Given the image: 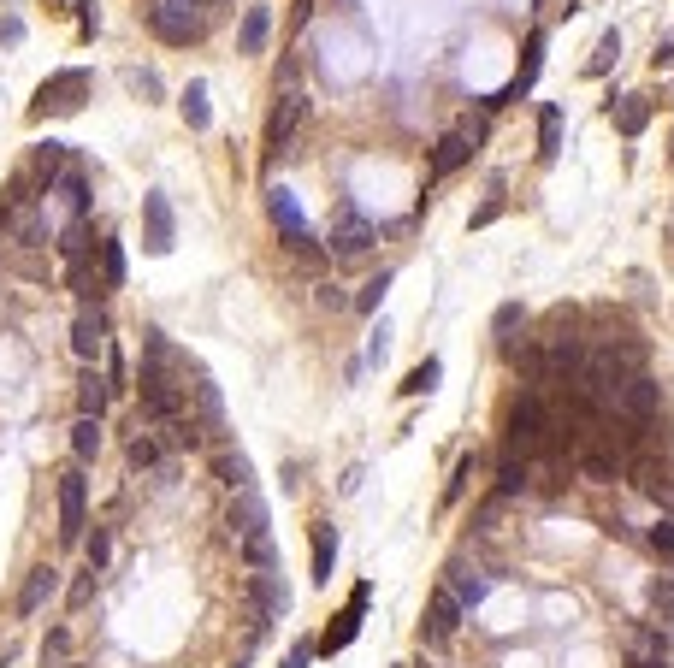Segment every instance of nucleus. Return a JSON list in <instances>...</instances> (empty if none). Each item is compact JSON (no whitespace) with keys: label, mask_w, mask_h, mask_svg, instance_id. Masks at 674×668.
<instances>
[{"label":"nucleus","mask_w":674,"mask_h":668,"mask_svg":"<svg viewBox=\"0 0 674 668\" xmlns=\"http://www.w3.org/2000/svg\"><path fill=\"white\" fill-rule=\"evenodd\" d=\"M544 444H550V408H544L539 391H527V397L509 408L503 456H521V462H533V456H544Z\"/></svg>","instance_id":"f257e3e1"},{"label":"nucleus","mask_w":674,"mask_h":668,"mask_svg":"<svg viewBox=\"0 0 674 668\" xmlns=\"http://www.w3.org/2000/svg\"><path fill=\"white\" fill-rule=\"evenodd\" d=\"M83 101H89V71H83V66L54 71V77L36 89L30 119H71V113H83Z\"/></svg>","instance_id":"f03ea898"},{"label":"nucleus","mask_w":674,"mask_h":668,"mask_svg":"<svg viewBox=\"0 0 674 668\" xmlns=\"http://www.w3.org/2000/svg\"><path fill=\"white\" fill-rule=\"evenodd\" d=\"M621 379H627V367L609 355V349H586V361H580V373H574V397H586L592 408H609L615 391H621Z\"/></svg>","instance_id":"7ed1b4c3"},{"label":"nucleus","mask_w":674,"mask_h":668,"mask_svg":"<svg viewBox=\"0 0 674 668\" xmlns=\"http://www.w3.org/2000/svg\"><path fill=\"white\" fill-rule=\"evenodd\" d=\"M657 408H663V385H657L651 373H627L621 391H615V402H609V414H621V420L639 426V432L657 420Z\"/></svg>","instance_id":"20e7f679"},{"label":"nucleus","mask_w":674,"mask_h":668,"mask_svg":"<svg viewBox=\"0 0 674 668\" xmlns=\"http://www.w3.org/2000/svg\"><path fill=\"white\" fill-rule=\"evenodd\" d=\"M302 119H308V95H302V89H278V101H272V113H267V148L272 154H290Z\"/></svg>","instance_id":"39448f33"},{"label":"nucleus","mask_w":674,"mask_h":668,"mask_svg":"<svg viewBox=\"0 0 674 668\" xmlns=\"http://www.w3.org/2000/svg\"><path fill=\"white\" fill-rule=\"evenodd\" d=\"M83 509H89V473H83V462H71L66 473H60V538L66 544H77L83 538Z\"/></svg>","instance_id":"423d86ee"},{"label":"nucleus","mask_w":674,"mask_h":668,"mask_svg":"<svg viewBox=\"0 0 674 668\" xmlns=\"http://www.w3.org/2000/svg\"><path fill=\"white\" fill-rule=\"evenodd\" d=\"M621 479H627L639 497H651L657 509H669V515H674V473H669V462H657V456H633Z\"/></svg>","instance_id":"0eeeda50"},{"label":"nucleus","mask_w":674,"mask_h":668,"mask_svg":"<svg viewBox=\"0 0 674 668\" xmlns=\"http://www.w3.org/2000/svg\"><path fill=\"white\" fill-rule=\"evenodd\" d=\"M367 603H373V586L361 580V586L349 592V609H343V615H332V627H326V639H320L314 651H326V657L349 651V645H355V633H361V609H367Z\"/></svg>","instance_id":"6e6552de"},{"label":"nucleus","mask_w":674,"mask_h":668,"mask_svg":"<svg viewBox=\"0 0 674 668\" xmlns=\"http://www.w3.org/2000/svg\"><path fill=\"white\" fill-rule=\"evenodd\" d=\"M539 71H544V30H533V36H527V48H521V71H515V77H509V89H497L485 107H509V101H521V95L539 83Z\"/></svg>","instance_id":"1a4fd4ad"},{"label":"nucleus","mask_w":674,"mask_h":668,"mask_svg":"<svg viewBox=\"0 0 674 668\" xmlns=\"http://www.w3.org/2000/svg\"><path fill=\"white\" fill-rule=\"evenodd\" d=\"M107 349V320H101V308H77V320H71V355L83 361V367H95V355Z\"/></svg>","instance_id":"9d476101"},{"label":"nucleus","mask_w":674,"mask_h":668,"mask_svg":"<svg viewBox=\"0 0 674 668\" xmlns=\"http://www.w3.org/2000/svg\"><path fill=\"white\" fill-rule=\"evenodd\" d=\"M225 527L237 538H255V533H272V515L261 503V491H231V509H225Z\"/></svg>","instance_id":"9b49d317"},{"label":"nucleus","mask_w":674,"mask_h":668,"mask_svg":"<svg viewBox=\"0 0 674 668\" xmlns=\"http://www.w3.org/2000/svg\"><path fill=\"white\" fill-rule=\"evenodd\" d=\"M473 160V131L462 125V131H450L438 148H432V172H426V184H444V178H456L462 166Z\"/></svg>","instance_id":"f8f14e48"},{"label":"nucleus","mask_w":674,"mask_h":668,"mask_svg":"<svg viewBox=\"0 0 674 668\" xmlns=\"http://www.w3.org/2000/svg\"><path fill=\"white\" fill-rule=\"evenodd\" d=\"M373 243H379V231H373L361 213H343L332 225V261H355V255H367Z\"/></svg>","instance_id":"ddd939ff"},{"label":"nucleus","mask_w":674,"mask_h":668,"mask_svg":"<svg viewBox=\"0 0 674 668\" xmlns=\"http://www.w3.org/2000/svg\"><path fill=\"white\" fill-rule=\"evenodd\" d=\"M142 219H148V255H172V237H178L172 201L160 196V190H148V196H142Z\"/></svg>","instance_id":"4468645a"},{"label":"nucleus","mask_w":674,"mask_h":668,"mask_svg":"<svg viewBox=\"0 0 674 668\" xmlns=\"http://www.w3.org/2000/svg\"><path fill=\"white\" fill-rule=\"evenodd\" d=\"M462 615H468V609L450 598V586H438V592H432V603H426V627H420V633H426L432 645H444V639L462 627Z\"/></svg>","instance_id":"2eb2a0df"},{"label":"nucleus","mask_w":674,"mask_h":668,"mask_svg":"<svg viewBox=\"0 0 674 668\" xmlns=\"http://www.w3.org/2000/svg\"><path fill=\"white\" fill-rule=\"evenodd\" d=\"M213 473H219L225 491H255V462L237 444H213Z\"/></svg>","instance_id":"dca6fc26"},{"label":"nucleus","mask_w":674,"mask_h":668,"mask_svg":"<svg viewBox=\"0 0 674 668\" xmlns=\"http://www.w3.org/2000/svg\"><path fill=\"white\" fill-rule=\"evenodd\" d=\"M148 24H154L160 42H178V48H190V42L202 36V18H190V12H178V6H154Z\"/></svg>","instance_id":"f3484780"},{"label":"nucleus","mask_w":674,"mask_h":668,"mask_svg":"<svg viewBox=\"0 0 674 668\" xmlns=\"http://www.w3.org/2000/svg\"><path fill=\"white\" fill-rule=\"evenodd\" d=\"M574 468H580V479H592V485H615V479L627 473V462H621L615 450H598V444H580V450H574Z\"/></svg>","instance_id":"a211bd4d"},{"label":"nucleus","mask_w":674,"mask_h":668,"mask_svg":"<svg viewBox=\"0 0 674 668\" xmlns=\"http://www.w3.org/2000/svg\"><path fill=\"white\" fill-rule=\"evenodd\" d=\"M54 592H60V568L42 562V568L24 580V592H18V615H42V603L54 598Z\"/></svg>","instance_id":"6ab92c4d"},{"label":"nucleus","mask_w":674,"mask_h":668,"mask_svg":"<svg viewBox=\"0 0 674 668\" xmlns=\"http://www.w3.org/2000/svg\"><path fill=\"white\" fill-rule=\"evenodd\" d=\"M609 119H615L621 136H639L651 125V101H645V95H621V101H609Z\"/></svg>","instance_id":"aec40b11"},{"label":"nucleus","mask_w":674,"mask_h":668,"mask_svg":"<svg viewBox=\"0 0 674 668\" xmlns=\"http://www.w3.org/2000/svg\"><path fill=\"white\" fill-rule=\"evenodd\" d=\"M107 402H113V391H107V373H95V367H83V373H77V408L101 420V414H107Z\"/></svg>","instance_id":"412c9836"},{"label":"nucleus","mask_w":674,"mask_h":668,"mask_svg":"<svg viewBox=\"0 0 674 668\" xmlns=\"http://www.w3.org/2000/svg\"><path fill=\"white\" fill-rule=\"evenodd\" d=\"M272 30V6H249L243 12V30H237V54H261Z\"/></svg>","instance_id":"4be33fe9"},{"label":"nucleus","mask_w":674,"mask_h":668,"mask_svg":"<svg viewBox=\"0 0 674 668\" xmlns=\"http://www.w3.org/2000/svg\"><path fill=\"white\" fill-rule=\"evenodd\" d=\"M444 586H450V598L462 603V609H473V603H485V592H491V580H485V574H468L462 562H456V568L444 574Z\"/></svg>","instance_id":"5701e85b"},{"label":"nucleus","mask_w":674,"mask_h":668,"mask_svg":"<svg viewBox=\"0 0 674 668\" xmlns=\"http://www.w3.org/2000/svg\"><path fill=\"white\" fill-rule=\"evenodd\" d=\"M255 598H261V615H267V621H284V609H290V592H284L278 568H267V574H255Z\"/></svg>","instance_id":"b1692460"},{"label":"nucleus","mask_w":674,"mask_h":668,"mask_svg":"<svg viewBox=\"0 0 674 668\" xmlns=\"http://www.w3.org/2000/svg\"><path fill=\"white\" fill-rule=\"evenodd\" d=\"M71 456H77L83 468L101 456V420H95V414H77V426H71Z\"/></svg>","instance_id":"393cba45"},{"label":"nucleus","mask_w":674,"mask_h":668,"mask_svg":"<svg viewBox=\"0 0 674 668\" xmlns=\"http://www.w3.org/2000/svg\"><path fill=\"white\" fill-rule=\"evenodd\" d=\"M556 154H562V107H556V101H544V107H539V160L550 166Z\"/></svg>","instance_id":"a878e982"},{"label":"nucleus","mask_w":674,"mask_h":668,"mask_svg":"<svg viewBox=\"0 0 674 668\" xmlns=\"http://www.w3.org/2000/svg\"><path fill=\"white\" fill-rule=\"evenodd\" d=\"M332 562H337L332 521H314V586H326V580H332Z\"/></svg>","instance_id":"bb28decb"},{"label":"nucleus","mask_w":674,"mask_h":668,"mask_svg":"<svg viewBox=\"0 0 674 668\" xmlns=\"http://www.w3.org/2000/svg\"><path fill=\"white\" fill-rule=\"evenodd\" d=\"M95 255H101V290H125V249H119V237H101Z\"/></svg>","instance_id":"cd10ccee"},{"label":"nucleus","mask_w":674,"mask_h":668,"mask_svg":"<svg viewBox=\"0 0 674 668\" xmlns=\"http://www.w3.org/2000/svg\"><path fill=\"white\" fill-rule=\"evenodd\" d=\"M267 213H272V225H278V231H290V237H302V231H308V225H302V207H296V196H290V190H272Z\"/></svg>","instance_id":"c85d7f7f"},{"label":"nucleus","mask_w":674,"mask_h":668,"mask_svg":"<svg viewBox=\"0 0 674 668\" xmlns=\"http://www.w3.org/2000/svg\"><path fill=\"white\" fill-rule=\"evenodd\" d=\"M125 456H131V468H160V456H166V438L160 432H136L131 444H125Z\"/></svg>","instance_id":"c756f323"},{"label":"nucleus","mask_w":674,"mask_h":668,"mask_svg":"<svg viewBox=\"0 0 674 668\" xmlns=\"http://www.w3.org/2000/svg\"><path fill=\"white\" fill-rule=\"evenodd\" d=\"M527 479H533V462L503 456V468H497V497H503V503H509V497H521V491H527Z\"/></svg>","instance_id":"7c9ffc66"},{"label":"nucleus","mask_w":674,"mask_h":668,"mask_svg":"<svg viewBox=\"0 0 674 668\" xmlns=\"http://www.w3.org/2000/svg\"><path fill=\"white\" fill-rule=\"evenodd\" d=\"M438 379H444V361H438V355H426V361L403 379V397H432V391H438Z\"/></svg>","instance_id":"2f4dec72"},{"label":"nucleus","mask_w":674,"mask_h":668,"mask_svg":"<svg viewBox=\"0 0 674 668\" xmlns=\"http://www.w3.org/2000/svg\"><path fill=\"white\" fill-rule=\"evenodd\" d=\"M60 172H66V142H36V184L48 190Z\"/></svg>","instance_id":"473e14b6"},{"label":"nucleus","mask_w":674,"mask_h":668,"mask_svg":"<svg viewBox=\"0 0 674 668\" xmlns=\"http://www.w3.org/2000/svg\"><path fill=\"white\" fill-rule=\"evenodd\" d=\"M243 544V562L255 568V574H267V568H278V544H272V533H255V538H237Z\"/></svg>","instance_id":"72a5a7b5"},{"label":"nucleus","mask_w":674,"mask_h":668,"mask_svg":"<svg viewBox=\"0 0 674 668\" xmlns=\"http://www.w3.org/2000/svg\"><path fill=\"white\" fill-rule=\"evenodd\" d=\"M615 60H621V30H604L598 48H592V60H586V77H604Z\"/></svg>","instance_id":"f704fd0d"},{"label":"nucleus","mask_w":674,"mask_h":668,"mask_svg":"<svg viewBox=\"0 0 674 668\" xmlns=\"http://www.w3.org/2000/svg\"><path fill=\"white\" fill-rule=\"evenodd\" d=\"M651 609H657V627H674V568L651 580Z\"/></svg>","instance_id":"c9c22d12"},{"label":"nucleus","mask_w":674,"mask_h":668,"mask_svg":"<svg viewBox=\"0 0 674 668\" xmlns=\"http://www.w3.org/2000/svg\"><path fill=\"white\" fill-rule=\"evenodd\" d=\"M491 332L503 337V343H515V332H527V308H521V302H503V308L491 314Z\"/></svg>","instance_id":"e433bc0d"},{"label":"nucleus","mask_w":674,"mask_h":668,"mask_svg":"<svg viewBox=\"0 0 674 668\" xmlns=\"http://www.w3.org/2000/svg\"><path fill=\"white\" fill-rule=\"evenodd\" d=\"M391 284H397V272H373V278L361 284L355 308H361V314H379V302H385V290H391Z\"/></svg>","instance_id":"4c0bfd02"},{"label":"nucleus","mask_w":674,"mask_h":668,"mask_svg":"<svg viewBox=\"0 0 674 668\" xmlns=\"http://www.w3.org/2000/svg\"><path fill=\"white\" fill-rule=\"evenodd\" d=\"M184 119H190V131H207V119H213V113H207V83L202 77L184 89Z\"/></svg>","instance_id":"58836bf2"},{"label":"nucleus","mask_w":674,"mask_h":668,"mask_svg":"<svg viewBox=\"0 0 674 668\" xmlns=\"http://www.w3.org/2000/svg\"><path fill=\"white\" fill-rule=\"evenodd\" d=\"M83 550H89V568L101 574V568H107V556H113V533H107V527H95V533L83 538Z\"/></svg>","instance_id":"ea45409f"},{"label":"nucleus","mask_w":674,"mask_h":668,"mask_svg":"<svg viewBox=\"0 0 674 668\" xmlns=\"http://www.w3.org/2000/svg\"><path fill=\"white\" fill-rule=\"evenodd\" d=\"M503 207H509V196H503V184H491V196L479 201V213H473V231H479V225H491V219H503Z\"/></svg>","instance_id":"a19ab883"},{"label":"nucleus","mask_w":674,"mask_h":668,"mask_svg":"<svg viewBox=\"0 0 674 668\" xmlns=\"http://www.w3.org/2000/svg\"><path fill=\"white\" fill-rule=\"evenodd\" d=\"M468 479H473V456H462V462H456V473H450V485H444V509H450V503H462Z\"/></svg>","instance_id":"79ce46f5"},{"label":"nucleus","mask_w":674,"mask_h":668,"mask_svg":"<svg viewBox=\"0 0 674 668\" xmlns=\"http://www.w3.org/2000/svg\"><path fill=\"white\" fill-rule=\"evenodd\" d=\"M66 645H71V633H66V627H54V633L42 639V663L60 668V663H66Z\"/></svg>","instance_id":"37998d69"},{"label":"nucleus","mask_w":674,"mask_h":668,"mask_svg":"<svg viewBox=\"0 0 674 668\" xmlns=\"http://www.w3.org/2000/svg\"><path fill=\"white\" fill-rule=\"evenodd\" d=\"M651 550H657V556H663V562L674 568V515H669V521H657V527H651Z\"/></svg>","instance_id":"c03bdc74"},{"label":"nucleus","mask_w":674,"mask_h":668,"mask_svg":"<svg viewBox=\"0 0 674 668\" xmlns=\"http://www.w3.org/2000/svg\"><path fill=\"white\" fill-rule=\"evenodd\" d=\"M125 83H131L136 95H148V101L160 95V77H154V71H125Z\"/></svg>","instance_id":"a18cd8bd"},{"label":"nucleus","mask_w":674,"mask_h":668,"mask_svg":"<svg viewBox=\"0 0 674 668\" xmlns=\"http://www.w3.org/2000/svg\"><path fill=\"white\" fill-rule=\"evenodd\" d=\"M385 349H391V326L379 320V326H373V343H367V361H385Z\"/></svg>","instance_id":"49530a36"},{"label":"nucleus","mask_w":674,"mask_h":668,"mask_svg":"<svg viewBox=\"0 0 674 668\" xmlns=\"http://www.w3.org/2000/svg\"><path fill=\"white\" fill-rule=\"evenodd\" d=\"M314 663V645H308V639H296V645H290V657H284V668H308Z\"/></svg>","instance_id":"de8ad7c7"},{"label":"nucleus","mask_w":674,"mask_h":668,"mask_svg":"<svg viewBox=\"0 0 674 668\" xmlns=\"http://www.w3.org/2000/svg\"><path fill=\"white\" fill-rule=\"evenodd\" d=\"M89 592H95V568H89V574L71 586V609H83V603H89Z\"/></svg>","instance_id":"09e8293b"},{"label":"nucleus","mask_w":674,"mask_h":668,"mask_svg":"<svg viewBox=\"0 0 674 668\" xmlns=\"http://www.w3.org/2000/svg\"><path fill=\"white\" fill-rule=\"evenodd\" d=\"M320 308H349V296L337 284H320Z\"/></svg>","instance_id":"8fccbe9b"},{"label":"nucleus","mask_w":674,"mask_h":668,"mask_svg":"<svg viewBox=\"0 0 674 668\" xmlns=\"http://www.w3.org/2000/svg\"><path fill=\"white\" fill-rule=\"evenodd\" d=\"M172 479H178V462H160V468H154V485H160V491H172Z\"/></svg>","instance_id":"3c124183"},{"label":"nucleus","mask_w":674,"mask_h":668,"mask_svg":"<svg viewBox=\"0 0 674 668\" xmlns=\"http://www.w3.org/2000/svg\"><path fill=\"white\" fill-rule=\"evenodd\" d=\"M77 12H83V36H95V0H77Z\"/></svg>","instance_id":"603ef678"},{"label":"nucleus","mask_w":674,"mask_h":668,"mask_svg":"<svg viewBox=\"0 0 674 668\" xmlns=\"http://www.w3.org/2000/svg\"><path fill=\"white\" fill-rule=\"evenodd\" d=\"M651 60H657V71L674 66V42H657V54H651Z\"/></svg>","instance_id":"864d4df0"},{"label":"nucleus","mask_w":674,"mask_h":668,"mask_svg":"<svg viewBox=\"0 0 674 668\" xmlns=\"http://www.w3.org/2000/svg\"><path fill=\"white\" fill-rule=\"evenodd\" d=\"M18 36H24V24H18V18H6V24H0V42H18Z\"/></svg>","instance_id":"5fc2aeb1"},{"label":"nucleus","mask_w":674,"mask_h":668,"mask_svg":"<svg viewBox=\"0 0 674 668\" xmlns=\"http://www.w3.org/2000/svg\"><path fill=\"white\" fill-rule=\"evenodd\" d=\"M633 668H674L669 657H633Z\"/></svg>","instance_id":"6e6d98bb"},{"label":"nucleus","mask_w":674,"mask_h":668,"mask_svg":"<svg viewBox=\"0 0 674 668\" xmlns=\"http://www.w3.org/2000/svg\"><path fill=\"white\" fill-rule=\"evenodd\" d=\"M166 6H178V12H190V18H196V6H207V0H166Z\"/></svg>","instance_id":"4d7b16f0"},{"label":"nucleus","mask_w":674,"mask_h":668,"mask_svg":"<svg viewBox=\"0 0 674 668\" xmlns=\"http://www.w3.org/2000/svg\"><path fill=\"white\" fill-rule=\"evenodd\" d=\"M308 12H314V0H296V24H302V18H308Z\"/></svg>","instance_id":"13d9d810"}]
</instances>
